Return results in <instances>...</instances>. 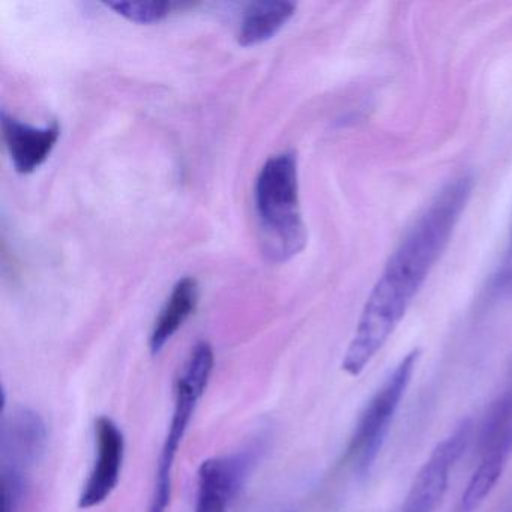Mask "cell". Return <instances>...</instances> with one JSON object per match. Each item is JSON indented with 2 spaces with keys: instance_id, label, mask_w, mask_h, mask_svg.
I'll return each mask as SVG.
<instances>
[{
  "instance_id": "obj_1",
  "label": "cell",
  "mask_w": 512,
  "mask_h": 512,
  "mask_svg": "<svg viewBox=\"0 0 512 512\" xmlns=\"http://www.w3.org/2000/svg\"><path fill=\"white\" fill-rule=\"evenodd\" d=\"M473 185L472 175L449 181L389 257L344 355L341 367L349 376H359L400 325L416 293L448 247L472 197Z\"/></svg>"
},
{
  "instance_id": "obj_2",
  "label": "cell",
  "mask_w": 512,
  "mask_h": 512,
  "mask_svg": "<svg viewBox=\"0 0 512 512\" xmlns=\"http://www.w3.org/2000/svg\"><path fill=\"white\" fill-rule=\"evenodd\" d=\"M254 208L262 253L271 262H287L307 245V227L299 205L298 160L292 151L274 155L263 164Z\"/></svg>"
},
{
  "instance_id": "obj_3",
  "label": "cell",
  "mask_w": 512,
  "mask_h": 512,
  "mask_svg": "<svg viewBox=\"0 0 512 512\" xmlns=\"http://www.w3.org/2000/svg\"><path fill=\"white\" fill-rule=\"evenodd\" d=\"M212 370H214V350L208 343L202 341L194 347L176 382L175 409H173L169 431L158 458L154 491H152L148 512H166L169 508L170 499H172L173 464H175L179 446L187 433L188 425L196 412L197 404L205 394Z\"/></svg>"
},
{
  "instance_id": "obj_4",
  "label": "cell",
  "mask_w": 512,
  "mask_h": 512,
  "mask_svg": "<svg viewBox=\"0 0 512 512\" xmlns=\"http://www.w3.org/2000/svg\"><path fill=\"white\" fill-rule=\"evenodd\" d=\"M419 355V349L407 353L362 410L347 448V457L359 472L368 470L379 454L401 398L412 380Z\"/></svg>"
},
{
  "instance_id": "obj_5",
  "label": "cell",
  "mask_w": 512,
  "mask_h": 512,
  "mask_svg": "<svg viewBox=\"0 0 512 512\" xmlns=\"http://www.w3.org/2000/svg\"><path fill=\"white\" fill-rule=\"evenodd\" d=\"M47 439V425L40 413L29 407H4L0 421V472L29 478L46 452Z\"/></svg>"
},
{
  "instance_id": "obj_6",
  "label": "cell",
  "mask_w": 512,
  "mask_h": 512,
  "mask_svg": "<svg viewBox=\"0 0 512 512\" xmlns=\"http://www.w3.org/2000/svg\"><path fill=\"white\" fill-rule=\"evenodd\" d=\"M472 424L461 422L451 436L443 439L422 464L413 479L401 512H434L448 490L449 473L470 439Z\"/></svg>"
},
{
  "instance_id": "obj_7",
  "label": "cell",
  "mask_w": 512,
  "mask_h": 512,
  "mask_svg": "<svg viewBox=\"0 0 512 512\" xmlns=\"http://www.w3.org/2000/svg\"><path fill=\"white\" fill-rule=\"evenodd\" d=\"M260 449L257 446L209 458L197 472V502L194 512H227V506L247 482Z\"/></svg>"
},
{
  "instance_id": "obj_8",
  "label": "cell",
  "mask_w": 512,
  "mask_h": 512,
  "mask_svg": "<svg viewBox=\"0 0 512 512\" xmlns=\"http://www.w3.org/2000/svg\"><path fill=\"white\" fill-rule=\"evenodd\" d=\"M124 455L125 439L121 428L109 416H100L95 421V463L83 485L79 508H95L112 496L121 479Z\"/></svg>"
},
{
  "instance_id": "obj_9",
  "label": "cell",
  "mask_w": 512,
  "mask_h": 512,
  "mask_svg": "<svg viewBox=\"0 0 512 512\" xmlns=\"http://www.w3.org/2000/svg\"><path fill=\"white\" fill-rule=\"evenodd\" d=\"M0 124L14 169L22 175H29L43 166L61 137L58 122L46 127H32L2 112Z\"/></svg>"
},
{
  "instance_id": "obj_10",
  "label": "cell",
  "mask_w": 512,
  "mask_h": 512,
  "mask_svg": "<svg viewBox=\"0 0 512 512\" xmlns=\"http://www.w3.org/2000/svg\"><path fill=\"white\" fill-rule=\"evenodd\" d=\"M295 2L262 0L245 8L236 40L242 47L257 46L274 38L295 16Z\"/></svg>"
},
{
  "instance_id": "obj_11",
  "label": "cell",
  "mask_w": 512,
  "mask_h": 512,
  "mask_svg": "<svg viewBox=\"0 0 512 512\" xmlns=\"http://www.w3.org/2000/svg\"><path fill=\"white\" fill-rule=\"evenodd\" d=\"M197 302H199V284L196 278L184 277L179 280L152 328L151 338H149L152 355H158L172 340L173 335L196 311Z\"/></svg>"
},
{
  "instance_id": "obj_12",
  "label": "cell",
  "mask_w": 512,
  "mask_h": 512,
  "mask_svg": "<svg viewBox=\"0 0 512 512\" xmlns=\"http://www.w3.org/2000/svg\"><path fill=\"white\" fill-rule=\"evenodd\" d=\"M479 452L481 455H511L512 389L503 394L485 415L479 431Z\"/></svg>"
},
{
  "instance_id": "obj_13",
  "label": "cell",
  "mask_w": 512,
  "mask_h": 512,
  "mask_svg": "<svg viewBox=\"0 0 512 512\" xmlns=\"http://www.w3.org/2000/svg\"><path fill=\"white\" fill-rule=\"evenodd\" d=\"M506 460V455H481V463L461 496L458 512H475L484 503L502 476Z\"/></svg>"
},
{
  "instance_id": "obj_14",
  "label": "cell",
  "mask_w": 512,
  "mask_h": 512,
  "mask_svg": "<svg viewBox=\"0 0 512 512\" xmlns=\"http://www.w3.org/2000/svg\"><path fill=\"white\" fill-rule=\"evenodd\" d=\"M106 7L130 22L154 25L166 19L176 5L172 2H107Z\"/></svg>"
},
{
  "instance_id": "obj_15",
  "label": "cell",
  "mask_w": 512,
  "mask_h": 512,
  "mask_svg": "<svg viewBox=\"0 0 512 512\" xmlns=\"http://www.w3.org/2000/svg\"><path fill=\"white\" fill-rule=\"evenodd\" d=\"M0 487H2V512H22L28 496L29 478L13 475V473H0Z\"/></svg>"
},
{
  "instance_id": "obj_16",
  "label": "cell",
  "mask_w": 512,
  "mask_h": 512,
  "mask_svg": "<svg viewBox=\"0 0 512 512\" xmlns=\"http://www.w3.org/2000/svg\"><path fill=\"white\" fill-rule=\"evenodd\" d=\"M509 283H512V226L511 232H509L508 247H506L505 257H503L499 275L496 277L497 286H506V284Z\"/></svg>"
}]
</instances>
